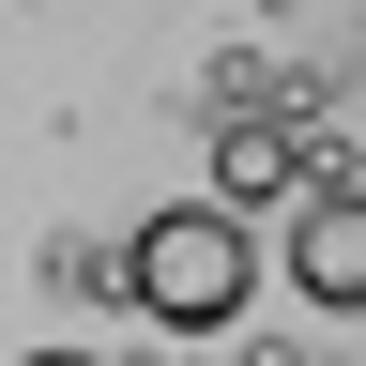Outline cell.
Returning <instances> with one entry per match:
<instances>
[{"label": "cell", "mask_w": 366, "mask_h": 366, "mask_svg": "<svg viewBox=\"0 0 366 366\" xmlns=\"http://www.w3.org/2000/svg\"><path fill=\"white\" fill-rule=\"evenodd\" d=\"M122 305L153 320V336H229V320L259 305V229L244 199H153L122 229Z\"/></svg>", "instance_id": "6da1fadb"}, {"label": "cell", "mask_w": 366, "mask_h": 366, "mask_svg": "<svg viewBox=\"0 0 366 366\" xmlns=\"http://www.w3.org/2000/svg\"><path fill=\"white\" fill-rule=\"evenodd\" d=\"M290 290L320 305V320H366V183H305L290 199Z\"/></svg>", "instance_id": "7a4b0ae2"}, {"label": "cell", "mask_w": 366, "mask_h": 366, "mask_svg": "<svg viewBox=\"0 0 366 366\" xmlns=\"http://www.w3.org/2000/svg\"><path fill=\"white\" fill-rule=\"evenodd\" d=\"M214 199H290V137H274V122L214 137Z\"/></svg>", "instance_id": "3957f363"}, {"label": "cell", "mask_w": 366, "mask_h": 366, "mask_svg": "<svg viewBox=\"0 0 366 366\" xmlns=\"http://www.w3.org/2000/svg\"><path fill=\"white\" fill-rule=\"evenodd\" d=\"M16 366H107V351H16Z\"/></svg>", "instance_id": "277c9868"}]
</instances>
